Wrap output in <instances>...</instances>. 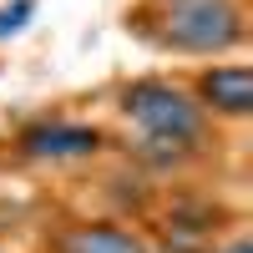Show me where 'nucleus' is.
I'll return each mask as SVG.
<instances>
[{
  "instance_id": "nucleus-1",
  "label": "nucleus",
  "mask_w": 253,
  "mask_h": 253,
  "mask_svg": "<svg viewBox=\"0 0 253 253\" xmlns=\"http://www.w3.org/2000/svg\"><path fill=\"white\" fill-rule=\"evenodd\" d=\"M132 31L177 56H223L248 41L238 0H147L132 10Z\"/></svg>"
},
{
  "instance_id": "nucleus-2",
  "label": "nucleus",
  "mask_w": 253,
  "mask_h": 253,
  "mask_svg": "<svg viewBox=\"0 0 253 253\" xmlns=\"http://www.w3.org/2000/svg\"><path fill=\"white\" fill-rule=\"evenodd\" d=\"M122 117L152 147H172V152L198 147L208 132V117L193 101V91L172 86V81H132L122 91Z\"/></svg>"
},
{
  "instance_id": "nucleus-3",
  "label": "nucleus",
  "mask_w": 253,
  "mask_h": 253,
  "mask_svg": "<svg viewBox=\"0 0 253 253\" xmlns=\"http://www.w3.org/2000/svg\"><path fill=\"white\" fill-rule=\"evenodd\" d=\"M193 101L203 107V117L243 122L253 112V71L248 66H208L193 81Z\"/></svg>"
},
{
  "instance_id": "nucleus-4",
  "label": "nucleus",
  "mask_w": 253,
  "mask_h": 253,
  "mask_svg": "<svg viewBox=\"0 0 253 253\" xmlns=\"http://www.w3.org/2000/svg\"><path fill=\"white\" fill-rule=\"evenodd\" d=\"M46 253H152L147 238L126 223L107 218H86V223H66L46 238Z\"/></svg>"
},
{
  "instance_id": "nucleus-5",
  "label": "nucleus",
  "mask_w": 253,
  "mask_h": 253,
  "mask_svg": "<svg viewBox=\"0 0 253 253\" xmlns=\"http://www.w3.org/2000/svg\"><path fill=\"white\" fill-rule=\"evenodd\" d=\"M101 137L96 126H81V122H41L31 132H20V152L31 162H76V157H96L101 152Z\"/></svg>"
},
{
  "instance_id": "nucleus-6",
  "label": "nucleus",
  "mask_w": 253,
  "mask_h": 253,
  "mask_svg": "<svg viewBox=\"0 0 253 253\" xmlns=\"http://www.w3.org/2000/svg\"><path fill=\"white\" fill-rule=\"evenodd\" d=\"M31 15H36V0H15V5H5V10H0V41H5V36H15Z\"/></svg>"
},
{
  "instance_id": "nucleus-7",
  "label": "nucleus",
  "mask_w": 253,
  "mask_h": 253,
  "mask_svg": "<svg viewBox=\"0 0 253 253\" xmlns=\"http://www.w3.org/2000/svg\"><path fill=\"white\" fill-rule=\"evenodd\" d=\"M208 253H253V243H248V233H233V238H223V243H213Z\"/></svg>"
}]
</instances>
